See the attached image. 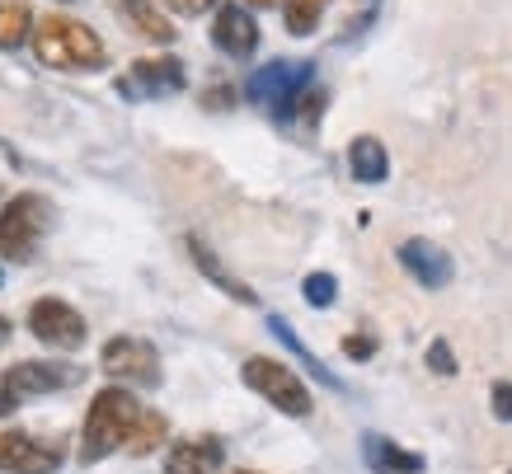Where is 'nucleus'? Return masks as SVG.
<instances>
[{
  "mask_svg": "<svg viewBox=\"0 0 512 474\" xmlns=\"http://www.w3.org/2000/svg\"><path fill=\"white\" fill-rule=\"evenodd\" d=\"M489 409H494V418L512 423V381H498L494 390H489Z\"/></svg>",
  "mask_w": 512,
  "mask_h": 474,
  "instance_id": "nucleus-25",
  "label": "nucleus"
},
{
  "mask_svg": "<svg viewBox=\"0 0 512 474\" xmlns=\"http://www.w3.org/2000/svg\"><path fill=\"white\" fill-rule=\"evenodd\" d=\"M249 5H278V0H249Z\"/></svg>",
  "mask_w": 512,
  "mask_h": 474,
  "instance_id": "nucleus-29",
  "label": "nucleus"
},
{
  "mask_svg": "<svg viewBox=\"0 0 512 474\" xmlns=\"http://www.w3.org/2000/svg\"><path fill=\"white\" fill-rule=\"evenodd\" d=\"M188 254H193V263H198V273L207 277V282H217V287L226 291L231 301H240V306H259V296H254V287H245V282H240V277H235L231 268H226V263H221L217 254H212V249L202 245L198 235H188Z\"/></svg>",
  "mask_w": 512,
  "mask_h": 474,
  "instance_id": "nucleus-16",
  "label": "nucleus"
},
{
  "mask_svg": "<svg viewBox=\"0 0 512 474\" xmlns=\"http://www.w3.org/2000/svg\"><path fill=\"white\" fill-rule=\"evenodd\" d=\"M231 474H259V470H231Z\"/></svg>",
  "mask_w": 512,
  "mask_h": 474,
  "instance_id": "nucleus-30",
  "label": "nucleus"
},
{
  "mask_svg": "<svg viewBox=\"0 0 512 474\" xmlns=\"http://www.w3.org/2000/svg\"><path fill=\"white\" fill-rule=\"evenodd\" d=\"M343 352H348L353 362H372V357H376V338L372 334H348V338H343Z\"/></svg>",
  "mask_w": 512,
  "mask_h": 474,
  "instance_id": "nucleus-24",
  "label": "nucleus"
},
{
  "mask_svg": "<svg viewBox=\"0 0 512 474\" xmlns=\"http://www.w3.org/2000/svg\"><path fill=\"white\" fill-rule=\"evenodd\" d=\"M301 296H306L315 310L334 306V296H339V277H334V273H311L306 282H301Z\"/></svg>",
  "mask_w": 512,
  "mask_h": 474,
  "instance_id": "nucleus-22",
  "label": "nucleus"
},
{
  "mask_svg": "<svg viewBox=\"0 0 512 474\" xmlns=\"http://www.w3.org/2000/svg\"><path fill=\"white\" fill-rule=\"evenodd\" d=\"M141 404L127 395L123 385H109V390H99L85 413V432H80V460L94 465V460L113 456V451H127L132 437L141 428Z\"/></svg>",
  "mask_w": 512,
  "mask_h": 474,
  "instance_id": "nucleus-1",
  "label": "nucleus"
},
{
  "mask_svg": "<svg viewBox=\"0 0 512 474\" xmlns=\"http://www.w3.org/2000/svg\"><path fill=\"white\" fill-rule=\"evenodd\" d=\"M212 43H217V52L245 62V57H254V47H259V24H254V15H249L245 5H221L217 19H212Z\"/></svg>",
  "mask_w": 512,
  "mask_h": 474,
  "instance_id": "nucleus-12",
  "label": "nucleus"
},
{
  "mask_svg": "<svg viewBox=\"0 0 512 474\" xmlns=\"http://www.w3.org/2000/svg\"><path fill=\"white\" fill-rule=\"evenodd\" d=\"M221 465H226V442H221L217 432L184 437L165 456V474H221Z\"/></svg>",
  "mask_w": 512,
  "mask_h": 474,
  "instance_id": "nucleus-11",
  "label": "nucleus"
},
{
  "mask_svg": "<svg viewBox=\"0 0 512 474\" xmlns=\"http://www.w3.org/2000/svg\"><path fill=\"white\" fill-rule=\"evenodd\" d=\"M29 329H33V338H43L47 348H62V352H76L80 343H85V320H80V310H71L66 301H57V296L33 301Z\"/></svg>",
  "mask_w": 512,
  "mask_h": 474,
  "instance_id": "nucleus-10",
  "label": "nucleus"
},
{
  "mask_svg": "<svg viewBox=\"0 0 512 474\" xmlns=\"http://www.w3.org/2000/svg\"><path fill=\"white\" fill-rule=\"evenodd\" d=\"M362 456H367V465H372L376 474H423L428 470V460H423L419 451H404V446H395L390 437H381V432H367V437H362Z\"/></svg>",
  "mask_w": 512,
  "mask_h": 474,
  "instance_id": "nucleus-14",
  "label": "nucleus"
},
{
  "mask_svg": "<svg viewBox=\"0 0 512 474\" xmlns=\"http://www.w3.org/2000/svg\"><path fill=\"white\" fill-rule=\"evenodd\" d=\"M240 376H245V385L254 390V395H264L278 413H287V418H311V409H315L311 390H306V381H301L287 362H273V357H249L245 367H240Z\"/></svg>",
  "mask_w": 512,
  "mask_h": 474,
  "instance_id": "nucleus-5",
  "label": "nucleus"
},
{
  "mask_svg": "<svg viewBox=\"0 0 512 474\" xmlns=\"http://www.w3.org/2000/svg\"><path fill=\"white\" fill-rule=\"evenodd\" d=\"M278 5H282V24H287V33L306 38V33L320 29L329 0H278Z\"/></svg>",
  "mask_w": 512,
  "mask_h": 474,
  "instance_id": "nucleus-19",
  "label": "nucleus"
},
{
  "mask_svg": "<svg viewBox=\"0 0 512 474\" xmlns=\"http://www.w3.org/2000/svg\"><path fill=\"white\" fill-rule=\"evenodd\" d=\"M47 226H52V207L38 193H19L0 207V259L29 263L43 245Z\"/></svg>",
  "mask_w": 512,
  "mask_h": 474,
  "instance_id": "nucleus-4",
  "label": "nucleus"
},
{
  "mask_svg": "<svg viewBox=\"0 0 512 474\" xmlns=\"http://www.w3.org/2000/svg\"><path fill=\"white\" fill-rule=\"evenodd\" d=\"M62 446L43 442L33 432H0V470L5 474H52L62 470Z\"/></svg>",
  "mask_w": 512,
  "mask_h": 474,
  "instance_id": "nucleus-9",
  "label": "nucleus"
},
{
  "mask_svg": "<svg viewBox=\"0 0 512 474\" xmlns=\"http://www.w3.org/2000/svg\"><path fill=\"white\" fill-rule=\"evenodd\" d=\"M160 5H165V10H174V15H202V10H212V5H217V0H160Z\"/></svg>",
  "mask_w": 512,
  "mask_h": 474,
  "instance_id": "nucleus-27",
  "label": "nucleus"
},
{
  "mask_svg": "<svg viewBox=\"0 0 512 474\" xmlns=\"http://www.w3.org/2000/svg\"><path fill=\"white\" fill-rule=\"evenodd\" d=\"M29 38H33V57L52 66V71H99L109 62V47L99 43V33L71 15L38 19Z\"/></svg>",
  "mask_w": 512,
  "mask_h": 474,
  "instance_id": "nucleus-2",
  "label": "nucleus"
},
{
  "mask_svg": "<svg viewBox=\"0 0 512 474\" xmlns=\"http://www.w3.org/2000/svg\"><path fill=\"white\" fill-rule=\"evenodd\" d=\"M85 371L76 362H19L0 376V413H15L19 404H29L38 395H57V390H71L80 385Z\"/></svg>",
  "mask_w": 512,
  "mask_h": 474,
  "instance_id": "nucleus-6",
  "label": "nucleus"
},
{
  "mask_svg": "<svg viewBox=\"0 0 512 474\" xmlns=\"http://www.w3.org/2000/svg\"><path fill=\"white\" fill-rule=\"evenodd\" d=\"M184 85H188V76L179 57H141V62H132L118 76V94L132 99V104H141V99H170Z\"/></svg>",
  "mask_w": 512,
  "mask_h": 474,
  "instance_id": "nucleus-7",
  "label": "nucleus"
},
{
  "mask_svg": "<svg viewBox=\"0 0 512 474\" xmlns=\"http://www.w3.org/2000/svg\"><path fill=\"white\" fill-rule=\"evenodd\" d=\"M348 169H353L357 184H386L390 179V155L376 137H357L348 146Z\"/></svg>",
  "mask_w": 512,
  "mask_h": 474,
  "instance_id": "nucleus-17",
  "label": "nucleus"
},
{
  "mask_svg": "<svg viewBox=\"0 0 512 474\" xmlns=\"http://www.w3.org/2000/svg\"><path fill=\"white\" fill-rule=\"evenodd\" d=\"M268 329H273V334H278L282 343H287V348H292L296 357L306 362V367H311V376H320V381H325L329 390H343V385H339V376H329V367H325V362H320V357H315L311 348H306V343H301V338H296V329H292V324H287V320H282V315H268Z\"/></svg>",
  "mask_w": 512,
  "mask_h": 474,
  "instance_id": "nucleus-18",
  "label": "nucleus"
},
{
  "mask_svg": "<svg viewBox=\"0 0 512 474\" xmlns=\"http://www.w3.org/2000/svg\"><path fill=\"white\" fill-rule=\"evenodd\" d=\"M235 104V90L231 85H212V90L202 94V108H207V113H217V108H231Z\"/></svg>",
  "mask_w": 512,
  "mask_h": 474,
  "instance_id": "nucleus-26",
  "label": "nucleus"
},
{
  "mask_svg": "<svg viewBox=\"0 0 512 474\" xmlns=\"http://www.w3.org/2000/svg\"><path fill=\"white\" fill-rule=\"evenodd\" d=\"M165 437H170V423H165V413L146 409V413H141L137 437H132V446H127V456H151V451H156Z\"/></svg>",
  "mask_w": 512,
  "mask_h": 474,
  "instance_id": "nucleus-21",
  "label": "nucleus"
},
{
  "mask_svg": "<svg viewBox=\"0 0 512 474\" xmlns=\"http://www.w3.org/2000/svg\"><path fill=\"white\" fill-rule=\"evenodd\" d=\"M400 263H404V273L428 291H442L451 282V273H456V268H451V254L447 249H437L433 240H404Z\"/></svg>",
  "mask_w": 512,
  "mask_h": 474,
  "instance_id": "nucleus-13",
  "label": "nucleus"
},
{
  "mask_svg": "<svg viewBox=\"0 0 512 474\" xmlns=\"http://www.w3.org/2000/svg\"><path fill=\"white\" fill-rule=\"evenodd\" d=\"M113 10H118V19H123L132 33H141L146 43H160L170 47L174 43V24L156 10V0H109Z\"/></svg>",
  "mask_w": 512,
  "mask_h": 474,
  "instance_id": "nucleus-15",
  "label": "nucleus"
},
{
  "mask_svg": "<svg viewBox=\"0 0 512 474\" xmlns=\"http://www.w3.org/2000/svg\"><path fill=\"white\" fill-rule=\"evenodd\" d=\"M29 33H33V10H29V5H19V0L0 5V52L19 47Z\"/></svg>",
  "mask_w": 512,
  "mask_h": 474,
  "instance_id": "nucleus-20",
  "label": "nucleus"
},
{
  "mask_svg": "<svg viewBox=\"0 0 512 474\" xmlns=\"http://www.w3.org/2000/svg\"><path fill=\"white\" fill-rule=\"evenodd\" d=\"M5 343H10V320L0 315V348H5Z\"/></svg>",
  "mask_w": 512,
  "mask_h": 474,
  "instance_id": "nucleus-28",
  "label": "nucleus"
},
{
  "mask_svg": "<svg viewBox=\"0 0 512 474\" xmlns=\"http://www.w3.org/2000/svg\"><path fill=\"white\" fill-rule=\"evenodd\" d=\"M508 474H512V470H508Z\"/></svg>",
  "mask_w": 512,
  "mask_h": 474,
  "instance_id": "nucleus-31",
  "label": "nucleus"
},
{
  "mask_svg": "<svg viewBox=\"0 0 512 474\" xmlns=\"http://www.w3.org/2000/svg\"><path fill=\"white\" fill-rule=\"evenodd\" d=\"M104 371L113 381H132V385H160V352L146 343V338L118 334L104 343Z\"/></svg>",
  "mask_w": 512,
  "mask_h": 474,
  "instance_id": "nucleus-8",
  "label": "nucleus"
},
{
  "mask_svg": "<svg viewBox=\"0 0 512 474\" xmlns=\"http://www.w3.org/2000/svg\"><path fill=\"white\" fill-rule=\"evenodd\" d=\"M428 367L437 376H456V352H451L447 338H433V348H428Z\"/></svg>",
  "mask_w": 512,
  "mask_h": 474,
  "instance_id": "nucleus-23",
  "label": "nucleus"
},
{
  "mask_svg": "<svg viewBox=\"0 0 512 474\" xmlns=\"http://www.w3.org/2000/svg\"><path fill=\"white\" fill-rule=\"evenodd\" d=\"M315 90V62H268L245 80V99L254 108H268L278 123H292L301 113V99Z\"/></svg>",
  "mask_w": 512,
  "mask_h": 474,
  "instance_id": "nucleus-3",
  "label": "nucleus"
}]
</instances>
